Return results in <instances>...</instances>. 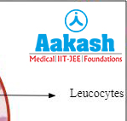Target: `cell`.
Returning a JSON list of instances; mask_svg holds the SVG:
<instances>
[{"mask_svg":"<svg viewBox=\"0 0 127 121\" xmlns=\"http://www.w3.org/2000/svg\"><path fill=\"white\" fill-rule=\"evenodd\" d=\"M0 121H9L7 117H0Z\"/></svg>","mask_w":127,"mask_h":121,"instance_id":"6da1fadb","label":"cell"},{"mask_svg":"<svg viewBox=\"0 0 127 121\" xmlns=\"http://www.w3.org/2000/svg\"><path fill=\"white\" fill-rule=\"evenodd\" d=\"M0 90H2V85H1V82H0Z\"/></svg>","mask_w":127,"mask_h":121,"instance_id":"7a4b0ae2","label":"cell"}]
</instances>
